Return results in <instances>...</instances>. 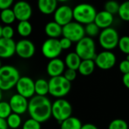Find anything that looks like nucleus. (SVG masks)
<instances>
[{
  "label": "nucleus",
  "instance_id": "13",
  "mask_svg": "<svg viewBox=\"0 0 129 129\" xmlns=\"http://www.w3.org/2000/svg\"><path fill=\"white\" fill-rule=\"evenodd\" d=\"M35 52V45L30 40L22 39L16 43V55L23 59L32 58L34 55Z\"/></svg>",
  "mask_w": 129,
  "mask_h": 129
},
{
  "label": "nucleus",
  "instance_id": "16",
  "mask_svg": "<svg viewBox=\"0 0 129 129\" xmlns=\"http://www.w3.org/2000/svg\"><path fill=\"white\" fill-rule=\"evenodd\" d=\"M66 64L64 60L56 58L49 61L46 66V73L50 78L63 75L66 71Z\"/></svg>",
  "mask_w": 129,
  "mask_h": 129
},
{
  "label": "nucleus",
  "instance_id": "6",
  "mask_svg": "<svg viewBox=\"0 0 129 129\" xmlns=\"http://www.w3.org/2000/svg\"><path fill=\"white\" fill-rule=\"evenodd\" d=\"M96 43L93 38L85 36L75 45V52L82 60L94 59L96 55Z\"/></svg>",
  "mask_w": 129,
  "mask_h": 129
},
{
  "label": "nucleus",
  "instance_id": "9",
  "mask_svg": "<svg viewBox=\"0 0 129 129\" xmlns=\"http://www.w3.org/2000/svg\"><path fill=\"white\" fill-rule=\"evenodd\" d=\"M41 52L43 55L49 60L58 58L62 52V49L60 46L59 40L48 38L43 43L41 46Z\"/></svg>",
  "mask_w": 129,
  "mask_h": 129
},
{
  "label": "nucleus",
  "instance_id": "3",
  "mask_svg": "<svg viewBox=\"0 0 129 129\" xmlns=\"http://www.w3.org/2000/svg\"><path fill=\"white\" fill-rule=\"evenodd\" d=\"M96 14V9L88 3H80L73 9L74 21L84 26L94 22Z\"/></svg>",
  "mask_w": 129,
  "mask_h": 129
},
{
  "label": "nucleus",
  "instance_id": "32",
  "mask_svg": "<svg viewBox=\"0 0 129 129\" xmlns=\"http://www.w3.org/2000/svg\"><path fill=\"white\" fill-rule=\"evenodd\" d=\"M119 6L120 4H118V2L115 1V0H109L104 4V10L114 15L115 14H118Z\"/></svg>",
  "mask_w": 129,
  "mask_h": 129
},
{
  "label": "nucleus",
  "instance_id": "8",
  "mask_svg": "<svg viewBox=\"0 0 129 129\" xmlns=\"http://www.w3.org/2000/svg\"><path fill=\"white\" fill-rule=\"evenodd\" d=\"M86 36L84 26L73 21L62 27V37L69 39L73 43H78Z\"/></svg>",
  "mask_w": 129,
  "mask_h": 129
},
{
  "label": "nucleus",
  "instance_id": "42",
  "mask_svg": "<svg viewBox=\"0 0 129 129\" xmlns=\"http://www.w3.org/2000/svg\"><path fill=\"white\" fill-rule=\"evenodd\" d=\"M0 129H9V126L6 122V119L0 118Z\"/></svg>",
  "mask_w": 129,
  "mask_h": 129
},
{
  "label": "nucleus",
  "instance_id": "43",
  "mask_svg": "<svg viewBox=\"0 0 129 129\" xmlns=\"http://www.w3.org/2000/svg\"><path fill=\"white\" fill-rule=\"evenodd\" d=\"M3 91L0 89V101L3 100Z\"/></svg>",
  "mask_w": 129,
  "mask_h": 129
},
{
  "label": "nucleus",
  "instance_id": "37",
  "mask_svg": "<svg viewBox=\"0 0 129 129\" xmlns=\"http://www.w3.org/2000/svg\"><path fill=\"white\" fill-rule=\"evenodd\" d=\"M118 69L120 72L123 75L129 73V61H127V59L121 61L118 64Z\"/></svg>",
  "mask_w": 129,
  "mask_h": 129
},
{
  "label": "nucleus",
  "instance_id": "12",
  "mask_svg": "<svg viewBox=\"0 0 129 129\" xmlns=\"http://www.w3.org/2000/svg\"><path fill=\"white\" fill-rule=\"evenodd\" d=\"M54 21L58 23L61 27L66 26L73 21V9L68 5H61L58 6L53 14Z\"/></svg>",
  "mask_w": 129,
  "mask_h": 129
},
{
  "label": "nucleus",
  "instance_id": "26",
  "mask_svg": "<svg viewBox=\"0 0 129 129\" xmlns=\"http://www.w3.org/2000/svg\"><path fill=\"white\" fill-rule=\"evenodd\" d=\"M0 19L6 25H11L12 24H13L16 20V17L13 9H7L2 10L1 13H0Z\"/></svg>",
  "mask_w": 129,
  "mask_h": 129
},
{
  "label": "nucleus",
  "instance_id": "4",
  "mask_svg": "<svg viewBox=\"0 0 129 129\" xmlns=\"http://www.w3.org/2000/svg\"><path fill=\"white\" fill-rule=\"evenodd\" d=\"M49 93L57 99L63 98L68 95L72 88V83L63 75L50 78L49 80Z\"/></svg>",
  "mask_w": 129,
  "mask_h": 129
},
{
  "label": "nucleus",
  "instance_id": "10",
  "mask_svg": "<svg viewBox=\"0 0 129 129\" xmlns=\"http://www.w3.org/2000/svg\"><path fill=\"white\" fill-rule=\"evenodd\" d=\"M117 58L114 52L109 50H103L96 54L94 61L96 66L101 70H109L116 64Z\"/></svg>",
  "mask_w": 129,
  "mask_h": 129
},
{
  "label": "nucleus",
  "instance_id": "46",
  "mask_svg": "<svg viewBox=\"0 0 129 129\" xmlns=\"http://www.w3.org/2000/svg\"><path fill=\"white\" fill-rule=\"evenodd\" d=\"M125 59H127V61H129V55H126V58H125Z\"/></svg>",
  "mask_w": 129,
  "mask_h": 129
},
{
  "label": "nucleus",
  "instance_id": "7",
  "mask_svg": "<svg viewBox=\"0 0 129 129\" xmlns=\"http://www.w3.org/2000/svg\"><path fill=\"white\" fill-rule=\"evenodd\" d=\"M119 39L120 37L118 31L112 27L102 30L98 36L100 46L104 50L109 51H112L118 47Z\"/></svg>",
  "mask_w": 129,
  "mask_h": 129
},
{
  "label": "nucleus",
  "instance_id": "21",
  "mask_svg": "<svg viewBox=\"0 0 129 129\" xmlns=\"http://www.w3.org/2000/svg\"><path fill=\"white\" fill-rule=\"evenodd\" d=\"M82 59L75 52H71L68 53L64 58V64L67 69L78 71Z\"/></svg>",
  "mask_w": 129,
  "mask_h": 129
},
{
  "label": "nucleus",
  "instance_id": "22",
  "mask_svg": "<svg viewBox=\"0 0 129 129\" xmlns=\"http://www.w3.org/2000/svg\"><path fill=\"white\" fill-rule=\"evenodd\" d=\"M96 64L94 59H86L82 60L80 66L78 69V72L80 75L83 76H89L92 75L96 69Z\"/></svg>",
  "mask_w": 129,
  "mask_h": 129
},
{
  "label": "nucleus",
  "instance_id": "1",
  "mask_svg": "<svg viewBox=\"0 0 129 129\" xmlns=\"http://www.w3.org/2000/svg\"><path fill=\"white\" fill-rule=\"evenodd\" d=\"M52 103L47 96L35 95L29 100L27 112L30 118L44 123L52 117Z\"/></svg>",
  "mask_w": 129,
  "mask_h": 129
},
{
  "label": "nucleus",
  "instance_id": "36",
  "mask_svg": "<svg viewBox=\"0 0 129 129\" xmlns=\"http://www.w3.org/2000/svg\"><path fill=\"white\" fill-rule=\"evenodd\" d=\"M63 76L66 78L69 81H70L72 83L77 78V71L73 70V69H66V71H64Z\"/></svg>",
  "mask_w": 129,
  "mask_h": 129
},
{
  "label": "nucleus",
  "instance_id": "29",
  "mask_svg": "<svg viewBox=\"0 0 129 129\" xmlns=\"http://www.w3.org/2000/svg\"><path fill=\"white\" fill-rule=\"evenodd\" d=\"M84 29H85V34L87 37L93 38L95 37L99 36L100 33V28L94 23L92 22L90 24H88L87 25L84 26Z\"/></svg>",
  "mask_w": 129,
  "mask_h": 129
},
{
  "label": "nucleus",
  "instance_id": "34",
  "mask_svg": "<svg viewBox=\"0 0 129 129\" xmlns=\"http://www.w3.org/2000/svg\"><path fill=\"white\" fill-rule=\"evenodd\" d=\"M21 129H41V123L32 118H29L23 122Z\"/></svg>",
  "mask_w": 129,
  "mask_h": 129
},
{
  "label": "nucleus",
  "instance_id": "17",
  "mask_svg": "<svg viewBox=\"0 0 129 129\" xmlns=\"http://www.w3.org/2000/svg\"><path fill=\"white\" fill-rule=\"evenodd\" d=\"M16 54V43L13 39L0 38V58H9Z\"/></svg>",
  "mask_w": 129,
  "mask_h": 129
},
{
  "label": "nucleus",
  "instance_id": "14",
  "mask_svg": "<svg viewBox=\"0 0 129 129\" xmlns=\"http://www.w3.org/2000/svg\"><path fill=\"white\" fill-rule=\"evenodd\" d=\"M9 103L12 108V112L14 113L21 115L28 110L29 100L17 93L10 97Z\"/></svg>",
  "mask_w": 129,
  "mask_h": 129
},
{
  "label": "nucleus",
  "instance_id": "24",
  "mask_svg": "<svg viewBox=\"0 0 129 129\" xmlns=\"http://www.w3.org/2000/svg\"><path fill=\"white\" fill-rule=\"evenodd\" d=\"M49 81L44 78H39L35 81V93L37 96H46L49 93Z\"/></svg>",
  "mask_w": 129,
  "mask_h": 129
},
{
  "label": "nucleus",
  "instance_id": "5",
  "mask_svg": "<svg viewBox=\"0 0 129 129\" xmlns=\"http://www.w3.org/2000/svg\"><path fill=\"white\" fill-rule=\"evenodd\" d=\"M72 106L66 99H56L52 103V117L60 124L72 116Z\"/></svg>",
  "mask_w": 129,
  "mask_h": 129
},
{
  "label": "nucleus",
  "instance_id": "47",
  "mask_svg": "<svg viewBox=\"0 0 129 129\" xmlns=\"http://www.w3.org/2000/svg\"><path fill=\"white\" fill-rule=\"evenodd\" d=\"M3 66V64H2V61H1V58H0V68H1Z\"/></svg>",
  "mask_w": 129,
  "mask_h": 129
},
{
  "label": "nucleus",
  "instance_id": "20",
  "mask_svg": "<svg viewBox=\"0 0 129 129\" xmlns=\"http://www.w3.org/2000/svg\"><path fill=\"white\" fill-rule=\"evenodd\" d=\"M44 31L49 38L58 39V37L62 36V27L54 21H49L46 24Z\"/></svg>",
  "mask_w": 129,
  "mask_h": 129
},
{
  "label": "nucleus",
  "instance_id": "45",
  "mask_svg": "<svg viewBox=\"0 0 129 129\" xmlns=\"http://www.w3.org/2000/svg\"><path fill=\"white\" fill-rule=\"evenodd\" d=\"M57 1L60 3H66V2H68L69 0H57Z\"/></svg>",
  "mask_w": 129,
  "mask_h": 129
},
{
  "label": "nucleus",
  "instance_id": "11",
  "mask_svg": "<svg viewBox=\"0 0 129 129\" xmlns=\"http://www.w3.org/2000/svg\"><path fill=\"white\" fill-rule=\"evenodd\" d=\"M15 89L17 93L30 100L36 95L35 81L28 76H22L18 80Z\"/></svg>",
  "mask_w": 129,
  "mask_h": 129
},
{
  "label": "nucleus",
  "instance_id": "23",
  "mask_svg": "<svg viewBox=\"0 0 129 129\" xmlns=\"http://www.w3.org/2000/svg\"><path fill=\"white\" fill-rule=\"evenodd\" d=\"M82 126V122L78 118L71 116L60 124V129H81Z\"/></svg>",
  "mask_w": 129,
  "mask_h": 129
},
{
  "label": "nucleus",
  "instance_id": "48",
  "mask_svg": "<svg viewBox=\"0 0 129 129\" xmlns=\"http://www.w3.org/2000/svg\"><path fill=\"white\" fill-rule=\"evenodd\" d=\"M83 1H84V0H83Z\"/></svg>",
  "mask_w": 129,
  "mask_h": 129
},
{
  "label": "nucleus",
  "instance_id": "18",
  "mask_svg": "<svg viewBox=\"0 0 129 129\" xmlns=\"http://www.w3.org/2000/svg\"><path fill=\"white\" fill-rule=\"evenodd\" d=\"M114 21V16L113 15L110 14L109 12L103 10L97 12L94 23L102 30L111 27L112 24Z\"/></svg>",
  "mask_w": 129,
  "mask_h": 129
},
{
  "label": "nucleus",
  "instance_id": "38",
  "mask_svg": "<svg viewBox=\"0 0 129 129\" xmlns=\"http://www.w3.org/2000/svg\"><path fill=\"white\" fill-rule=\"evenodd\" d=\"M59 43H60V46L62 49V50H66L69 49L72 47L73 42L71 41L69 39L62 37L61 39H59Z\"/></svg>",
  "mask_w": 129,
  "mask_h": 129
},
{
  "label": "nucleus",
  "instance_id": "27",
  "mask_svg": "<svg viewBox=\"0 0 129 129\" xmlns=\"http://www.w3.org/2000/svg\"><path fill=\"white\" fill-rule=\"evenodd\" d=\"M6 122L9 126V128L11 129H18L22 124V118L21 115L12 112L7 118Z\"/></svg>",
  "mask_w": 129,
  "mask_h": 129
},
{
  "label": "nucleus",
  "instance_id": "2",
  "mask_svg": "<svg viewBox=\"0 0 129 129\" xmlns=\"http://www.w3.org/2000/svg\"><path fill=\"white\" fill-rule=\"evenodd\" d=\"M21 76L18 69L10 64H5L0 68V89L3 92L15 87Z\"/></svg>",
  "mask_w": 129,
  "mask_h": 129
},
{
  "label": "nucleus",
  "instance_id": "40",
  "mask_svg": "<svg viewBox=\"0 0 129 129\" xmlns=\"http://www.w3.org/2000/svg\"><path fill=\"white\" fill-rule=\"evenodd\" d=\"M122 83L124 84V86L129 89V73L127 74H125V75H123V77H122Z\"/></svg>",
  "mask_w": 129,
  "mask_h": 129
},
{
  "label": "nucleus",
  "instance_id": "44",
  "mask_svg": "<svg viewBox=\"0 0 129 129\" xmlns=\"http://www.w3.org/2000/svg\"><path fill=\"white\" fill-rule=\"evenodd\" d=\"M3 37V27L0 25V38Z\"/></svg>",
  "mask_w": 129,
  "mask_h": 129
},
{
  "label": "nucleus",
  "instance_id": "35",
  "mask_svg": "<svg viewBox=\"0 0 129 129\" xmlns=\"http://www.w3.org/2000/svg\"><path fill=\"white\" fill-rule=\"evenodd\" d=\"M15 30L11 25H5L3 27V37L6 39H12Z\"/></svg>",
  "mask_w": 129,
  "mask_h": 129
},
{
  "label": "nucleus",
  "instance_id": "19",
  "mask_svg": "<svg viewBox=\"0 0 129 129\" xmlns=\"http://www.w3.org/2000/svg\"><path fill=\"white\" fill-rule=\"evenodd\" d=\"M57 0H37L39 11L46 15L54 14L58 6Z\"/></svg>",
  "mask_w": 129,
  "mask_h": 129
},
{
  "label": "nucleus",
  "instance_id": "41",
  "mask_svg": "<svg viewBox=\"0 0 129 129\" xmlns=\"http://www.w3.org/2000/svg\"><path fill=\"white\" fill-rule=\"evenodd\" d=\"M81 129H99L95 124H91V123H86L83 124Z\"/></svg>",
  "mask_w": 129,
  "mask_h": 129
},
{
  "label": "nucleus",
  "instance_id": "15",
  "mask_svg": "<svg viewBox=\"0 0 129 129\" xmlns=\"http://www.w3.org/2000/svg\"><path fill=\"white\" fill-rule=\"evenodd\" d=\"M13 11L16 17V20L19 21H29L32 16V7L26 1H18L13 6Z\"/></svg>",
  "mask_w": 129,
  "mask_h": 129
},
{
  "label": "nucleus",
  "instance_id": "30",
  "mask_svg": "<svg viewBox=\"0 0 129 129\" xmlns=\"http://www.w3.org/2000/svg\"><path fill=\"white\" fill-rule=\"evenodd\" d=\"M12 113V108L8 101H0V118L6 119Z\"/></svg>",
  "mask_w": 129,
  "mask_h": 129
},
{
  "label": "nucleus",
  "instance_id": "25",
  "mask_svg": "<svg viewBox=\"0 0 129 129\" xmlns=\"http://www.w3.org/2000/svg\"><path fill=\"white\" fill-rule=\"evenodd\" d=\"M33 30V27L29 21H19L17 26V32L22 37H29Z\"/></svg>",
  "mask_w": 129,
  "mask_h": 129
},
{
  "label": "nucleus",
  "instance_id": "31",
  "mask_svg": "<svg viewBox=\"0 0 129 129\" xmlns=\"http://www.w3.org/2000/svg\"><path fill=\"white\" fill-rule=\"evenodd\" d=\"M108 129H128V124L124 119L115 118L110 121Z\"/></svg>",
  "mask_w": 129,
  "mask_h": 129
},
{
  "label": "nucleus",
  "instance_id": "39",
  "mask_svg": "<svg viewBox=\"0 0 129 129\" xmlns=\"http://www.w3.org/2000/svg\"><path fill=\"white\" fill-rule=\"evenodd\" d=\"M13 3L14 0H0V10L10 9Z\"/></svg>",
  "mask_w": 129,
  "mask_h": 129
},
{
  "label": "nucleus",
  "instance_id": "33",
  "mask_svg": "<svg viewBox=\"0 0 129 129\" xmlns=\"http://www.w3.org/2000/svg\"><path fill=\"white\" fill-rule=\"evenodd\" d=\"M118 48L122 53L126 55H129V36H123L120 37Z\"/></svg>",
  "mask_w": 129,
  "mask_h": 129
},
{
  "label": "nucleus",
  "instance_id": "28",
  "mask_svg": "<svg viewBox=\"0 0 129 129\" xmlns=\"http://www.w3.org/2000/svg\"><path fill=\"white\" fill-rule=\"evenodd\" d=\"M118 15L122 21L129 22V0L120 4Z\"/></svg>",
  "mask_w": 129,
  "mask_h": 129
}]
</instances>
